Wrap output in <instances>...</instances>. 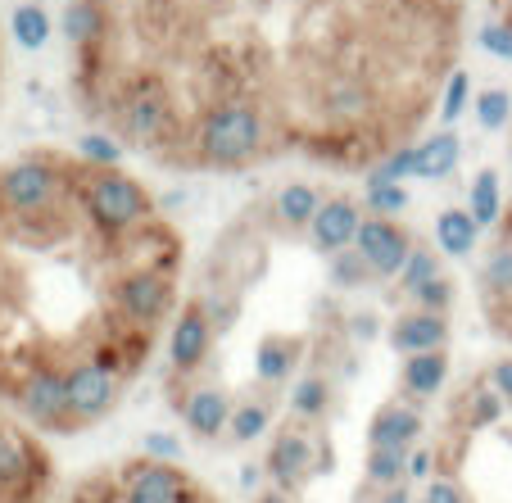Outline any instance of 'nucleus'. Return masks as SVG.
I'll list each match as a JSON object with an SVG mask.
<instances>
[{
  "mask_svg": "<svg viewBox=\"0 0 512 503\" xmlns=\"http://www.w3.org/2000/svg\"><path fill=\"white\" fill-rule=\"evenodd\" d=\"M481 46L490 50L494 59H508V64H512V23H485V28H481Z\"/></svg>",
  "mask_w": 512,
  "mask_h": 503,
  "instance_id": "35",
  "label": "nucleus"
},
{
  "mask_svg": "<svg viewBox=\"0 0 512 503\" xmlns=\"http://www.w3.org/2000/svg\"><path fill=\"white\" fill-rule=\"evenodd\" d=\"M349 331H354L358 340H372V336L381 331V322L372 318V313H363V318H349Z\"/></svg>",
  "mask_w": 512,
  "mask_h": 503,
  "instance_id": "41",
  "label": "nucleus"
},
{
  "mask_svg": "<svg viewBox=\"0 0 512 503\" xmlns=\"http://www.w3.org/2000/svg\"><path fill=\"white\" fill-rule=\"evenodd\" d=\"M118 123H123L127 141H136V146H145V150H168L177 136H182V118H177L173 96H168V87L155 78H145V82H136L132 91H123V100H118Z\"/></svg>",
  "mask_w": 512,
  "mask_h": 503,
  "instance_id": "3",
  "label": "nucleus"
},
{
  "mask_svg": "<svg viewBox=\"0 0 512 503\" xmlns=\"http://www.w3.org/2000/svg\"><path fill=\"white\" fill-rule=\"evenodd\" d=\"M50 490H28V485H14L0 476V503H46Z\"/></svg>",
  "mask_w": 512,
  "mask_h": 503,
  "instance_id": "38",
  "label": "nucleus"
},
{
  "mask_svg": "<svg viewBox=\"0 0 512 503\" xmlns=\"http://www.w3.org/2000/svg\"><path fill=\"white\" fill-rule=\"evenodd\" d=\"M413 300L422 304L426 313H445L449 304H454V281H449L445 272H440V277H431V281H426V286H417V291H413Z\"/></svg>",
  "mask_w": 512,
  "mask_h": 503,
  "instance_id": "31",
  "label": "nucleus"
},
{
  "mask_svg": "<svg viewBox=\"0 0 512 503\" xmlns=\"http://www.w3.org/2000/svg\"><path fill=\"white\" fill-rule=\"evenodd\" d=\"M458 155H463L458 136L454 132H435L426 146H417V177L440 182V177H449L458 168Z\"/></svg>",
  "mask_w": 512,
  "mask_h": 503,
  "instance_id": "17",
  "label": "nucleus"
},
{
  "mask_svg": "<svg viewBox=\"0 0 512 503\" xmlns=\"http://www.w3.org/2000/svg\"><path fill=\"white\" fill-rule=\"evenodd\" d=\"M368 481L372 485H404L408 481V449H372L368 454Z\"/></svg>",
  "mask_w": 512,
  "mask_h": 503,
  "instance_id": "21",
  "label": "nucleus"
},
{
  "mask_svg": "<svg viewBox=\"0 0 512 503\" xmlns=\"http://www.w3.org/2000/svg\"><path fill=\"white\" fill-rule=\"evenodd\" d=\"M358 227H363L358 204L349 200V195H331V200H322V209H318L309 232H313V245H318V250L340 254V250H354Z\"/></svg>",
  "mask_w": 512,
  "mask_h": 503,
  "instance_id": "10",
  "label": "nucleus"
},
{
  "mask_svg": "<svg viewBox=\"0 0 512 503\" xmlns=\"http://www.w3.org/2000/svg\"><path fill=\"white\" fill-rule=\"evenodd\" d=\"M204 313H209V322H213V336H227V331L236 327V318H241V304L236 300H209Z\"/></svg>",
  "mask_w": 512,
  "mask_h": 503,
  "instance_id": "36",
  "label": "nucleus"
},
{
  "mask_svg": "<svg viewBox=\"0 0 512 503\" xmlns=\"http://www.w3.org/2000/svg\"><path fill=\"white\" fill-rule=\"evenodd\" d=\"M254 503H286V490H259Z\"/></svg>",
  "mask_w": 512,
  "mask_h": 503,
  "instance_id": "44",
  "label": "nucleus"
},
{
  "mask_svg": "<svg viewBox=\"0 0 512 503\" xmlns=\"http://www.w3.org/2000/svg\"><path fill=\"white\" fill-rule=\"evenodd\" d=\"M512 118V96L503 87H490L476 96V123L485 127V132H499V127H508Z\"/></svg>",
  "mask_w": 512,
  "mask_h": 503,
  "instance_id": "25",
  "label": "nucleus"
},
{
  "mask_svg": "<svg viewBox=\"0 0 512 503\" xmlns=\"http://www.w3.org/2000/svg\"><path fill=\"white\" fill-rule=\"evenodd\" d=\"M422 440V413L404 404H386L368 426L372 449H413Z\"/></svg>",
  "mask_w": 512,
  "mask_h": 503,
  "instance_id": "12",
  "label": "nucleus"
},
{
  "mask_svg": "<svg viewBox=\"0 0 512 503\" xmlns=\"http://www.w3.org/2000/svg\"><path fill=\"white\" fill-rule=\"evenodd\" d=\"M408 200H413V195L404 191V182H377V186H368V195H363L372 218H399V213L408 209Z\"/></svg>",
  "mask_w": 512,
  "mask_h": 503,
  "instance_id": "24",
  "label": "nucleus"
},
{
  "mask_svg": "<svg viewBox=\"0 0 512 503\" xmlns=\"http://www.w3.org/2000/svg\"><path fill=\"white\" fill-rule=\"evenodd\" d=\"M422 503H467V494H463V485H458V481H449V476H435V481H426Z\"/></svg>",
  "mask_w": 512,
  "mask_h": 503,
  "instance_id": "37",
  "label": "nucleus"
},
{
  "mask_svg": "<svg viewBox=\"0 0 512 503\" xmlns=\"http://www.w3.org/2000/svg\"><path fill=\"white\" fill-rule=\"evenodd\" d=\"M141 454L155 458V463H173V458L182 454V440L168 436V431H145V436H141Z\"/></svg>",
  "mask_w": 512,
  "mask_h": 503,
  "instance_id": "33",
  "label": "nucleus"
},
{
  "mask_svg": "<svg viewBox=\"0 0 512 503\" xmlns=\"http://www.w3.org/2000/svg\"><path fill=\"white\" fill-rule=\"evenodd\" d=\"M109 32V14L100 0H68V10H64V37L73 41L78 50H91L100 46Z\"/></svg>",
  "mask_w": 512,
  "mask_h": 503,
  "instance_id": "13",
  "label": "nucleus"
},
{
  "mask_svg": "<svg viewBox=\"0 0 512 503\" xmlns=\"http://www.w3.org/2000/svg\"><path fill=\"white\" fill-rule=\"evenodd\" d=\"M300 340H263L259 354H254V377L268 381V386H281V381L295 372V363H300Z\"/></svg>",
  "mask_w": 512,
  "mask_h": 503,
  "instance_id": "16",
  "label": "nucleus"
},
{
  "mask_svg": "<svg viewBox=\"0 0 512 503\" xmlns=\"http://www.w3.org/2000/svg\"><path fill=\"white\" fill-rule=\"evenodd\" d=\"M431 277H440V268H435V254L431 250H413L404 263V272H399V291L413 295L417 286H426Z\"/></svg>",
  "mask_w": 512,
  "mask_h": 503,
  "instance_id": "29",
  "label": "nucleus"
},
{
  "mask_svg": "<svg viewBox=\"0 0 512 503\" xmlns=\"http://www.w3.org/2000/svg\"><path fill=\"white\" fill-rule=\"evenodd\" d=\"M467 91H472V78H467V73H454V78H449V87H445V109H440V118H445V123H454V118L467 109Z\"/></svg>",
  "mask_w": 512,
  "mask_h": 503,
  "instance_id": "34",
  "label": "nucleus"
},
{
  "mask_svg": "<svg viewBox=\"0 0 512 503\" xmlns=\"http://www.w3.org/2000/svg\"><path fill=\"white\" fill-rule=\"evenodd\" d=\"M354 250L368 259V268L377 272V277H399L408 254H413V241H408V232L395 218H363Z\"/></svg>",
  "mask_w": 512,
  "mask_h": 503,
  "instance_id": "6",
  "label": "nucleus"
},
{
  "mask_svg": "<svg viewBox=\"0 0 512 503\" xmlns=\"http://www.w3.org/2000/svg\"><path fill=\"white\" fill-rule=\"evenodd\" d=\"M318 209H322V195L313 191L309 182H290V186H281V195H277V213H281V223H286V227H313Z\"/></svg>",
  "mask_w": 512,
  "mask_h": 503,
  "instance_id": "18",
  "label": "nucleus"
},
{
  "mask_svg": "<svg viewBox=\"0 0 512 503\" xmlns=\"http://www.w3.org/2000/svg\"><path fill=\"white\" fill-rule=\"evenodd\" d=\"M209 349H213V322H209V313H204L200 300H186L182 313L173 318L168 358H173V368L186 377V372H195L204 358H209Z\"/></svg>",
  "mask_w": 512,
  "mask_h": 503,
  "instance_id": "7",
  "label": "nucleus"
},
{
  "mask_svg": "<svg viewBox=\"0 0 512 503\" xmlns=\"http://www.w3.org/2000/svg\"><path fill=\"white\" fill-rule=\"evenodd\" d=\"M381 503H413V490H408V485H390V490L381 494Z\"/></svg>",
  "mask_w": 512,
  "mask_h": 503,
  "instance_id": "43",
  "label": "nucleus"
},
{
  "mask_svg": "<svg viewBox=\"0 0 512 503\" xmlns=\"http://www.w3.org/2000/svg\"><path fill=\"white\" fill-rule=\"evenodd\" d=\"M476 236H481V223H476L467 209H445L435 218V245L449 254V259H467L476 250Z\"/></svg>",
  "mask_w": 512,
  "mask_h": 503,
  "instance_id": "14",
  "label": "nucleus"
},
{
  "mask_svg": "<svg viewBox=\"0 0 512 503\" xmlns=\"http://www.w3.org/2000/svg\"><path fill=\"white\" fill-rule=\"evenodd\" d=\"M490 386L503 395V404H512V358H499L490 368Z\"/></svg>",
  "mask_w": 512,
  "mask_h": 503,
  "instance_id": "39",
  "label": "nucleus"
},
{
  "mask_svg": "<svg viewBox=\"0 0 512 503\" xmlns=\"http://www.w3.org/2000/svg\"><path fill=\"white\" fill-rule=\"evenodd\" d=\"M386 340L395 354L413 358V354H435V349H445L449 345V318L445 313H399L395 322L386 327Z\"/></svg>",
  "mask_w": 512,
  "mask_h": 503,
  "instance_id": "8",
  "label": "nucleus"
},
{
  "mask_svg": "<svg viewBox=\"0 0 512 503\" xmlns=\"http://www.w3.org/2000/svg\"><path fill=\"white\" fill-rule=\"evenodd\" d=\"M14 37H19L23 50H41V46H46V37H50L46 10H41V5H19V10H14Z\"/></svg>",
  "mask_w": 512,
  "mask_h": 503,
  "instance_id": "23",
  "label": "nucleus"
},
{
  "mask_svg": "<svg viewBox=\"0 0 512 503\" xmlns=\"http://www.w3.org/2000/svg\"><path fill=\"white\" fill-rule=\"evenodd\" d=\"M435 467V449H408V476L413 481H426Z\"/></svg>",
  "mask_w": 512,
  "mask_h": 503,
  "instance_id": "40",
  "label": "nucleus"
},
{
  "mask_svg": "<svg viewBox=\"0 0 512 503\" xmlns=\"http://www.w3.org/2000/svg\"><path fill=\"white\" fill-rule=\"evenodd\" d=\"M232 440L236 445H250V440H259L263 431H268V404H236L232 413Z\"/></svg>",
  "mask_w": 512,
  "mask_h": 503,
  "instance_id": "26",
  "label": "nucleus"
},
{
  "mask_svg": "<svg viewBox=\"0 0 512 503\" xmlns=\"http://www.w3.org/2000/svg\"><path fill=\"white\" fill-rule=\"evenodd\" d=\"M78 155L87 159V164H96V168H114L118 159H123V146H118L109 132H87L78 141Z\"/></svg>",
  "mask_w": 512,
  "mask_h": 503,
  "instance_id": "27",
  "label": "nucleus"
},
{
  "mask_svg": "<svg viewBox=\"0 0 512 503\" xmlns=\"http://www.w3.org/2000/svg\"><path fill=\"white\" fill-rule=\"evenodd\" d=\"M259 481H263V467H254V463H241V490L259 494Z\"/></svg>",
  "mask_w": 512,
  "mask_h": 503,
  "instance_id": "42",
  "label": "nucleus"
},
{
  "mask_svg": "<svg viewBox=\"0 0 512 503\" xmlns=\"http://www.w3.org/2000/svg\"><path fill=\"white\" fill-rule=\"evenodd\" d=\"M232 413H236L232 399H227L218 386L191 390V395H186V404H182L186 426H191V436H200V440H213L218 431H227V426H232Z\"/></svg>",
  "mask_w": 512,
  "mask_h": 503,
  "instance_id": "11",
  "label": "nucleus"
},
{
  "mask_svg": "<svg viewBox=\"0 0 512 503\" xmlns=\"http://www.w3.org/2000/svg\"><path fill=\"white\" fill-rule=\"evenodd\" d=\"M73 186H78L82 209H87L91 227L105 245H118L132 232H141L145 223H155V200L145 195L141 182H132L118 168H96L87 159H78L73 164Z\"/></svg>",
  "mask_w": 512,
  "mask_h": 503,
  "instance_id": "1",
  "label": "nucleus"
},
{
  "mask_svg": "<svg viewBox=\"0 0 512 503\" xmlns=\"http://www.w3.org/2000/svg\"><path fill=\"white\" fill-rule=\"evenodd\" d=\"M318 472V454H313L309 436L304 431H295V426H286L277 440H272V454H268V476L277 481V490H300L309 476Z\"/></svg>",
  "mask_w": 512,
  "mask_h": 503,
  "instance_id": "9",
  "label": "nucleus"
},
{
  "mask_svg": "<svg viewBox=\"0 0 512 503\" xmlns=\"http://www.w3.org/2000/svg\"><path fill=\"white\" fill-rule=\"evenodd\" d=\"M118 390H123V377L114 368H105L96 358L73 363L68 368V431H82V426L100 422L118 404Z\"/></svg>",
  "mask_w": 512,
  "mask_h": 503,
  "instance_id": "5",
  "label": "nucleus"
},
{
  "mask_svg": "<svg viewBox=\"0 0 512 503\" xmlns=\"http://www.w3.org/2000/svg\"><path fill=\"white\" fill-rule=\"evenodd\" d=\"M327 277H331V286H340V291H358L368 277H377V272L368 268V259L358 250H340V254H331V268H327Z\"/></svg>",
  "mask_w": 512,
  "mask_h": 503,
  "instance_id": "22",
  "label": "nucleus"
},
{
  "mask_svg": "<svg viewBox=\"0 0 512 503\" xmlns=\"http://www.w3.org/2000/svg\"><path fill=\"white\" fill-rule=\"evenodd\" d=\"M268 141V123L254 105L245 100H218L200 114V123L191 127V159L200 168H245L254 155H263Z\"/></svg>",
  "mask_w": 512,
  "mask_h": 503,
  "instance_id": "2",
  "label": "nucleus"
},
{
  "mask_svg": "<svg viewBox=\"0 0 512 503\" xmlns=\"http://www.w3.org/2000/svg\"><path fill=\"white\" fill-rule=\"evenodd\" d=\"M109 300H114L118 318H127L132 327L155 331L159 322L173 313V304H177V281H173V272H164V268L132 263V268H123L114 277Z\"/></svg>",
  "mask_w": 512,
  "mask_h": 503,
  "instance_id": "4",
  "label": "nucleus"
},
{
  "mask_svg": "<svg viewBox=\"0 0 512 503\" xmlns=\"http://www.w3.org/2000/svg\"><path fill=\"white\" fill-rule=\"evenodd\" d=\"M449 381V354L435 349V354H413L404 358V390L417 399L440 395V386Z\"/></svg>",
  "mask_w": 512,
  "mask_h": 503,
  "instance_id": "15",
  "label": "nucleus"
},
{
  "mask_svg": "<svg viewBox=\"0 0 512 503\" xmlns=\"http://www.w3.org/2000/svg\"><path fill=\"white\" fill-rule=\"evenodd\" d=\"M485 281H490L494 295L512 300V245H508V241H503L499 250L490 254V263H485Z\"/></svg>",
  "mask_w": 512,
  "mask_h": 503,
  "instance_id": "30",
  "label": "nucleus"
},
{
  "mask_svg": "<svg viewBox=\"0 0 512 503\" xmlns=\"http://www.w3.org/2000/svg\"><path fill=\"white\" fill-rule=\"evenodd\" d=\"M467 422L472 426H490V422H499L503 417V395L494 386H476V390H467Z\"/></svg>",
  "mask_w": 512,
  "mask_h": 503,
  "instance_id": "28",
  "label": "nucleus"
},
{
  "mask_svg": "<svg viewBox=\"0 0 512 503\" xmlns=\"http://www.w3.org/2000/svg\"><path fill=\"white\" fill-rule=\"evenodd\" d=\"M508 23H512V19H508Z\"/></svg>",
  "mask_w": 512,
  "mask_h": 503,
  "instance_id": "45",
  "label": "nucleus"
},
{
  "mask_svg": "<svg viewBox=\"0 0 512 503\" xmlns=\"http://www.w3.org/2000/svg\"><path fill=\"white\" fill-rule=\"evenodd\" d=\"M404 177H417V146H404V150H395V155L386 159V164L372 173V182L368 186H377V182H404Z\"/></svg>",
  "mask_w": 512,
  "mask_h": 503,
  "instance_id": "32",
  "label": "nucleus"
},
{
  "mask_svg": "<svg viewBox=\"0 0 512 503\" xmlns=\"http://www.w3.org/2000/svg\"><path fill=\"white\" fill-rule=\"evenodd\" d=\"M327 404H331V386H327V377H318V372H309V377H300L290 386V413L304 417V422L322 417Z\"/></svg>",
  "mask_w": 512,
  "mask_h": 503,
  "instance_id": "19",
  "label": "nucleus"
},
{
  "mask_svg": "<svg viewBox=\"0 0 512 503\" xmlns=\"http://www.w3.org/2000/svg\"><path fill=\"white\" fill-rule=\"evenodd\" d=\"M481 227H494L503 218V195H499V177L490 173V168H481V173L472 177V209H467Z\"/></svg>",
  "mask_w": 512,
  "mask_h": 503,
  "instance_id": "20",
  "label": "nucleus"
}]
</instances>
